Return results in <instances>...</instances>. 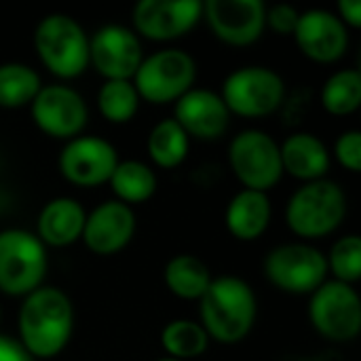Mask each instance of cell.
Listing matches in <instances>:
<instances>
[{
	"label": "cell",
	"instance_id": "cell-1",
	"mask_svg": "<svg viewBox=\"0 0 361 361\" xmlns=\"http://www.w3.org/2000/svg\"><path fill=\"white\" fill-rule=\"evenodd\" d=\"M19 345L32 360L49 361L61 355L74 334V305L55 286H40L21 298L17 313Z\"/></svg>",
	"mask_w": 361,
	"mask_h": 361
},
{
	"label": "cell",
	"instance_id": "cell-2",
	"mask_svg": "<svg viewBox=\"0 0 361 361\" xmlns=\"http://www.w3.org/2000/svg\"><path fill=\"white\" fill-rule=\"evenodd\" d=\"M258 317V298L254 288L237 277H214L207 292L199 300V324L209 341L220 345H237L245 341Z\"/></svg>",
	"mask_w": 361,
	"mask_h": 361
},
{
	"label": "cell",
	"instance_id": "cell-3",
	"mask_svg": "<svg viewBox=\"0 0 361 361\" xmlns=\"http://www.w3.org/2000/svg\"><path fill=\"white\" fill-rule=\"evenodd\" d=\"M349 212L345 188L330 178L300 184L288 199L286 224L288 228L311 243L324 239L341 228Z\"/></svg>",
	"mask_w": 361,
	"mask_h": 361
},
{
	"label": "cell",
	"instance_id": "cell-4",
	"mask_svg": "<svg viewBox=\"0 0 361 361\" xmlns=\"http://www.w3.org/2000/svg\"><path fill=\"white\" fill-rule=\"evenodd\" d=\"M34 51L59 80L78 78L89 68V34L68 13H49L36 23Z\"/></svg>",
	"mask_w": 361,
	"mask_h": 361
},
{
	"label": "cell",
	"instance_id": "cell-5",
	"mask_svg": "<svg viewBox=\"0 0 361 361\" xmlns=\"http://www.w3.org/2000/svg\"><path fill=\"white\" fill-rule=\"evenodd\" d=\"M195 57L178 47H165L144 55L131 82L142 102L165 106L176 104L197 82Z\"/></svg>",
	"mask_w": 361,
	"mask_h": 361
},
{
	"label": "cell",
	"instance_id": "cell-6",
	"mask_svg": "<svg viewBox=\"0 0 361 361\" xmlns=\"http://www.w3.org/2000/svg\"><path fill=\"white\" fill-rule=\"evenodd\" d=\"M218 93L231 116L264 118L281 108L286 99V80L269 66H243L222 80Z\"/></svg>",
	"mask_w": 361,
	"mask_h": 361
},
{
	"label": "cell",
	"instance_id": "cell-7",
	"mask_svg": "<svg viewBox=\"0 0 361 361\" xmlns=\"http://www.w3.org/2000/svg\"><path fill=\"white\" fill-rule=\"evenodd\" d=\"M49 256L42 241L23 228L0 231V292L23 298L44 286Z\"/></svg>",
	"mask_w": 361,
	"mask_h": 361
},
{
	"label": "cell",
	"instance_id": "cell-8",
	"mask_svg": "<svg viewBox=\"0 0 361 361\" xmlns=\"http://www.w3.org/2000/svg\"><path fill=\"white\" fill-rule=\"evenodd\" d=\"M264 275L279 292L311 296L324 281H328L326 254L307 241L281 243L267 254Z\"/></svg>",
	"mask_w": 361,
	"mask_h": 361
},
{
	"label": "cell",
	"instance_id": "cell-9",
	"mask_svg": "<svg viewBox=\"0 0 361 361\" xmlns=\"http://www.w3.org/2000/svg\"><path fill=\"white\" fill-rule=\"evenodd\" d=\"M309 322L328 343H351L361 332V300L349 283L328 279L309 296Z\"/></svg>",
	"mask_w": 361,
	"mask_h": 361
},
{
	"label": "cell",
	"instance_id": "cell-10",
	"mask_svg": "<svg viewBox=\"0 0 361 361\" xmlns=\"http://www.w3.org/2000/svg\"><path fill=\"white\" fill-rule=\"evenodd\" d=\"M228 165L243 188L269 192L281 178L279 142L262 129H243L228 144Z\"/></svg>",
	"mask_w": 361,
	"mask_h": 361
},
{
	"label": "cell",
	"instance_id": "cell-11",
	"mask_svg": "<svg viewBox=\"0 0 361 361\" xmlns=\"http://www.w3.org/2000/svg\"><path fill=\"white\" fill-rule=\"evenodd\" d=\"M30 116L44 135L68 142L82 135L89 123V106L74 87L53 82L40 87L38 95L30 104Z\"/></svg>",
	"mask_w": 361,
	"mask_h": 361
},
{
	"label": "cell",
	"instance_id": "cell-12",
	"mask_svg": "<svg viewBox=\"0 0 361 361\" xmlns=\"http://www.w3.org/2000/svg\"><path fill=\"white\" fill-rule=\"evenodd\" d=\"M142 38L121 23H106L89 36V66L104 80H131L144 59Z\"/></svg>",
	"mask_w": 361,
	"mask_h": 361
},
{
	"label": "cell",
	"instance_id": "cell-13",
	"mask_svg": "<svg viewBox=\"0 0 361 361\" xmlns=\"http://www.w3.org/2000/svg\"><path fill=\"white\" fill-rule=\"evenodd\" d=\"M118 161L121 159L112 142L82 133L63 144L57 165L70 184L78 188H95L108 184Z\"/></svg>",
	"mask_w": 361,
	"mask_h": 361
},
{
	"label": "cell",
	"instance_id": "cell-14",
	"mask_svg": "<svg viewBox=\"0 0 361 361\" xmlns=\"http://www.w3.org/2000/svg\"><path fill=\"white\" fill-rule=\"evenodd\" d=\"M133 32L154 42H171L203 21L201 0H140L131 13Z\"/></svg>",
	"mask_w": 361,
	"mask_h": 361
},
{
	"label": "cell",
	"instance_id": "cell-15",
	"mask_svg": "<svg viewBox=\"0 0 361 361\" xmlns=\"http://www.w3.org/2000/svg\"><path fill=\"white\" fill-rule=\"evenodd\" d=\"M203 21L220 42L250 47L267 32V4L262 0H207Z\"/></svg>",
	"mask_w": 361,
	"mask_h": 361
},
{
	"label": "cell",
	"instance_id": "cell-16",
	"mask_svg": "<svg viewBox=\"0 0 361 361\" xmlns=\"http://www.w3.org/2000/svg\"><path fill=\"white\" fill-rule=\"evenodd\" d=\"M294 40L300 53L315 63H334L349 51L351 34L334 11L307 8L300 11Z\"/></svg>",
	"mask_w": 361,
	"mask_h": 361
},
{
	"label": "cell",
	"instance_id": "cell-17",
	"mask_svg": "<svg viewBox=\"0 0 361 361\" xmlns=\"http://www.w3.org/2000/svg\"><path fill=\"white\" fill-rule=\"evenodd\" d=\"M135 228L137 220L133 207L108 199L87 212L80 241L95 256H114L133 241Z\"/></svg>",
	"mask_w": 361,
	"mask_h": 361
},
{
	"label": "cell",
	"instance_id": "cell-18",
	"mask_svg": "<svg viewBox=\"0 0 361 361\" xmlns=\"http://www.w3.org/2000/svg\"><path fill=\"white\" fill-rule=\"evenodd\" d=\"M188 137L201 142L220 140L231 127V112L218 91L192 87L173 104L171 116Z\"/></svg>",
	"mask_w": 361,
	"mask_h": 361
},
{
	"label": "cell",
	"instance_id": "cell-19",
	"mask_svg": "<svg viewBox=\"0 0 361 361\" xmlns=\"http://www.w3.org/2000/svg\"><path fill=\"white\" fill-rule=\"evenodd\" d=\"M279 154L283 173L300 180L302 184L328 178V171L332 167L330 148L311 131L290 133L279 144Z\"/></svg>",
	"mask_w": 361,
	"mask_h": 361
},
{
	"label": "cell",
	"instance_id": "cell-20",
	"mask_svg": "<svg viewBox=\"0 0 361 361\" xmlns=\"http://www.w3.org/2000/svg\"><path fill=\"white\" fill-rule=\"evenodd\" d=\"M87 212L74 197L49 199L36 218V237L44 247H70L80 241Z\"/></svg>",
	"mask_w": 361,
	"mask_h": 361
},
{
	"label": "cell",
	"instance_id": "cell-21",
	"mask_svg": "<svg viewBox=\"0 0 361 361\" xmlns=\"http://www.w3.org/2000/svg\"><path fill=\"white\" fill-rule=\"evenodd\" d=\"M273 218V205L269 192H258L250 188H241L226 205L224 226L226 231L243 243H252L260 239Z\"/></svg>",
	"mask_w": 361,
	"mask_h": 361
},
{
	"label": "cell",
	"instance_id": "cell-22",
	"mask_svg": "<svg viewBox=\"0 0 361 361\" xmlns=\"http://www.w3.org/2000/svg\"><path fill=\"white\" fill-rule=\"evenodd\" d=\"M167 290L182 300H201L214 281L212 269L195 254H178L169 258L163 271Z\"/></svg>",
	"mask_w": 361,
	"mask_h": 361
},
{
	"label": "cell",
	"instance_id": "cell-23",
	"mask_svg": "<svg viewBox=\"0 0 361 361\" xmlns=\"http://www.w3.org/2000/svg\"><path fill=\"white\" fill-rule=\"evenodd\" d=\"M108 184L116 201L133 207L154 197L159 188V178L148 163L137 161V159H127V161L116 163Z\"/></svg>",
	"mask_w": 361,
	"mask_h": 361
},
{
	"label": "cell",
	"instance_id": "cell-24",
	"mask_svg": "<svg viewBox=\"0 0 361 361\" xmlns=\"http://www.w3.org/2000/svg\"><path fill=\"white\" fill-rule=\"evenodd\" d=\"M190 148V137L184 133V129L173 118L159 121L146 140V150L150 161L161 169H176L180 167Z\"/></svg>",
	"mask_w": 361,
	"mask_h": 361
},
{
	"label": "cell",
	"instance_id": "cell-25",
	"mask_svg": "<svg viewBox=\"0 0 361 361\" xmlns=\"http://www.w3.org/2000/svg\"><path fill=\"white\" fill-rule=\"evenodd\" d=\"M40 87H42V78L32 66L21 61L0 63V108L4 110L30 108Z\"/></svg>",
	"mask_w": 361,
	"mask_h": 361
},
{
	"label": "cell",
	"instance_id": "cell-26",
	"mask_svg": "<svg viewBox=\"0 0 361 361\" xmlns=\"http://www.w3.org/2000/svg\"><path fill=\"white\" fill-rule=\"evenodd\" d=\"M322 108L332 116H351L361 106V74L355 68L332 72L319 91Z\"/></svg>",
	"mask_w": 361,
	"mask_h": 361
},
{
	"label": "cell",
	"instance_id": "cell-27",
	"mask_svg": "<svg viewBox=\"0 0 361 361\" xmlns=\"http://www.w3.org/2000/svg\"><path fill=\"white\" fill-rule=\"evenodd\" d=\"M209 343L205 328L195 319H173L161 330V347L171 360H199L209 349Z\"/></svg>",
	"mask_w": 361,
	"mask_h": 361
},
{
	"label": "cell",
	"instance_id": "cell-28",
	"mask_svg": "<svg viewBox=\"0 0 361 361\" xmlns=\"http://www.w3.org/2000/svg\"><path fill=\"white\" fill-rule=\"evenodd\" d=\"M95 102L102 118L112 125H125L133 121L142 104L131 80H104Z\"/></svg>",
	"mask_w": 361,
	"mask_h": 361
},
{
	"label": "cell",
	"instance_id": "cell-29",
	"mask_svg": "<svg viewBox=\"0 0 361 361\" xmlns=\"http://www.w3.org/2000/svg\"><path fill=\"white\" fill-rule=\"evenodd\" d=\"M328 275L334 281H343L355 286L361 279V239L360 235L351 233L334 241L330 254L326 256Z\"/></svg>",
	"mask_w": 361,
	"mask_h": 361
},
{
	"label": "cell",
	"instance_id": "cell-30",
	"mask_svg": "<svg viewBox=\"0 0 361 361\" xmlns=\"http://www.w3.org/2000/svg\"><path fill=\"white\" fill-rule=\"evenodd\" d=\"M336 157V161L351 173L361 171V133L360 129H347L343 131L336 142L334 150L330 152Z\"/></svg>",
	"mask_w": 361,
	"mask_h": 361
},
{
	"label": "cell",
	"instance_id": "cell-31",
	"mask_svg": "<svg viewBox=\"0 0 361 361\" xmlns=\"http://www.w3.org/2000/svg\"><path fill=\"white\" fill-rule=\"evenodd\" d=\"M300 11L292 4L279 2L273 6H267V30H273L281 36H292L298 23Z\"/></svg>",
	"mask_w": 361,
	"mask_h": 361
},
{
	"label": "cell",
	"instance_id": "cell-32",
	"mask_svg": "<svg viewBox=\"0 0 361 361\" xmlns=\"http://www.w3.org/2000/svg\"><path fill=\"white\" fill-rule=\"evenodd\" d=\"M336 15L349 30L361 27V2L360 0H338Z\"/></svg>",
	"mask_w": 361,
	"mask_h": 361
},
{
	"label": "cell",
	"instance_id": "cell-33",
	"mask_svg": "<svg viewBox=\"0 0 361 361\" xmlns=\"http://www.w3.org/2000/svg\"><path fill=\"white\" fill-rule=\"evenodd\" d=\"M0 361H34L17 338L0 334Z\"/></svg>",
	"mask_w": 361,
	"mask_h": 361
},
{
	"label": "cell",
	"instance_id": "cell-34",
	"mask_svg": "<svg viewBox=\"0 0 361 361\" xmlns=\"http://www.w3.org/2000/svg\"><path fill=\"white\" fill-rule=\"evenodd\" d=\"M157 361H178V360H171V357H167V355H165V357H161V360H157Z\"/></svg>",
	"mask_w": 361,
	"mask_h": 361
},
{
	"label": "cell",
	"instance_id": "cell-35",
	"mask_svg": "<svg viewBox=\"0 0 361 361\" xmlns=\"http://www.w3.org/2000/svg\"><path fill=\"white\" fill-rule=\"evenodd\" d=\"M0 212H2V201H0Z\"/></svg>",
	"mask_w": 361,
	"mask_h": 361
},
{
	"label": "cell",
	"instance_id": "cell-36",
	"mask_svg": "<svg viewBox=\"0 0 361 361\" xmlns=\"http://www.w3.org/2000/svg\"><path fill=\"white\" fill-rule=\"evenodd\" d=\"M0 317H2V311H0Z\"/></svg>",
	"mask_w": 361,
	"mask_h": 361
}]
</instances>
